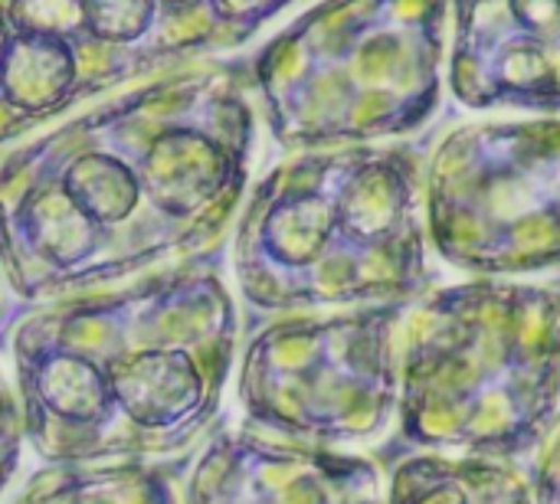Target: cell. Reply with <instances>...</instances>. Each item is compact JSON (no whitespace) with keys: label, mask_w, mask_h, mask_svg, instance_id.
I'll return each mask as SVG.
<instances>
[{"label":"cell","mask_w":560,"mask_h":504,"mask_svg":"<svg viewBox=\"0 0 560 504\" xmlns=\"http://www.w3.org/2000/svg\"><path fill=\"white\" fill-rule=\"evenodd\" d=\"M560 420V276L463 279L410 302L400 403L377 459L525 462Z\"/></svg>","instance_id":"6da1fadb"},{"label":"cell","mask_w":560,"mask_h":504,"mask_svg":"<svg viewBox=\"0 0 560 504\" xmlns=\"http://www.w3.org/2000/svg\"><path fill=\"white\" fill-rule=\"evenodd\" d=\"M427 134L315 164L272 226L285 285L308 302L410 305L436 285L423 207Z\"/></svg>","instance_id":"7a4b0ae2"},{"label":"cell","mask_w":560,"mask_h":504,"mask_svg":"<svg viewBox=\"0 0 560 504\" xmlns=\"http://www.w3.org/2000/svg\"><path fill=\"white\" fill-rule=\"evenodd\" d=\"M430 249L469 279L560 276V115L466 118L427 134Z\"/></svg>","instance_id":"3957f363"},{"label":"cell","mask_w":560,"mask_h":504,"mask_svg":"<svg viewBox=\"0 0 560 504\" xmlns=\"http://www.w3.org/2000/svg\"><path fill=\"white\" fill-rule=\"evenodd\" d=\"M410 305H368L295 328L272 361L282 426L322 443H374L397 423L400 328Z\"/></svg>","instance_id":"277c9868"},{"label":"cell","mask_w":560,"mask_h":504,"mask_svg":"<svg viewBox=\"0 0 560 504\" xmlns=\"http://www.w3.org/2000/svg\"><path fill=\"white\" fill-rule=\"evenodd\" d=\"M446 89L469 112L560 115V0H450Z\"/></svg>","instance_id":"5b68a950"},{"label":"cell","mask_w":560,"mask_h":504,"mask_svg":"<svg viewBox=\"0 0 560 504\" xmlns=\"http://www.w3.org/2000/svg\"><path fill=\"white\" fill-rule=\"evenodd\" d=\"M387 469L384 504H532L518 462L417 453Z\"/></svg>","instance_id":"8992f818"},{"label":"cell","mask_w":560,"mask_h":504,"mask_svg":"<svg viewBox=\"0 0 560 504\" xmlns=\"http://www.w3.org/2000/svg\"><path fill=\"white\" fill-rule=\"evenodd\" d=\"M532 504H560V420L548 439L522 462Z\"/></svg>","instance_id":"52a82bcc"}]
</instances>
